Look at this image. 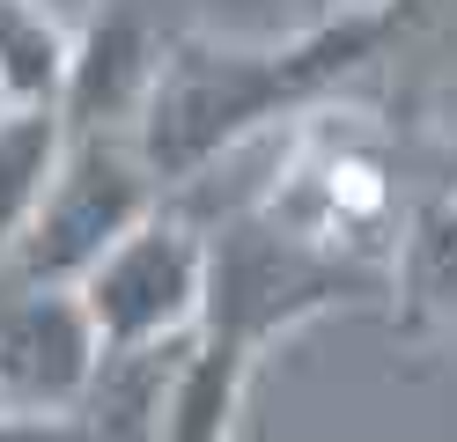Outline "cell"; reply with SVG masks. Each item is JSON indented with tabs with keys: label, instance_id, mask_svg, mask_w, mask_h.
<instances>
[{
	"label": "cell",
	"instance_id": "ba28073f",
	"mask_svg": "<svg viewBox=\"0 0 457 442\" xmlns=\"http://www.w3.org/2000/svg\"><path fill=\"white\" fill-rule=\"evenodd\" d=\"M185 339L111 346L96 383H89V398L74 405V442H162V428H170V383H178Z\"/></svg>",
	"mask_w": 457,
	"mask_h": 442
},
{
	"label": "cell",
	"instance_id": "5bb4252c",
	"mask_svg": "<svg viewBox=\"0 0 457 442\" xmlns=\"http://www.w3.org/2000/svg\"><path fill=\"white\" fill-rule=\"evenodd\" d=\"M325 8H377V0H325Z\"/></svg>",
	"mask_w": 457,
	"mask_h": 442
},
{
	"label": "cell",
	"instance_id": "8992f818",
	"mask_svg": "<svg viewBox=\"0 0 457 442\" xmlns=\"http://www.w3.org/2000/svg\"><path fill=\"white\" fill-rule=\"evenodd\" d=\"M104 332L81 288L15 280L0 295V405L15 413H74L104 369Z\"/></svg>",
	"mask_w": 457,
	"mask_h": 442
},
{
	"label": "cell",
	"instance_id": "5b68a950",
	"mask_svg": "<svg viewBox=\"0 0 457 442\" xmlns=\"http://www.w3.org/2000/svg\"><path fill=\"white\" fill-rule=\"evenodd\" d=\"M259 214H273L280 229L310 236V244L361 258L398 221V177L354 126H318L295 147V163L280 170V185L266 192Z\"/></svg>",
	"mask_w": 457,
	"mask_h": 442
},
{
	"label": "cell",
	"instance_id": "277c9868",
	"mask_svg": "<svg viewBox=\"0 0 457 442\" xmlns=\"http://www.w3.org/2000/svg\"><path fill=\"white\" fill-rule=\"evenodd\" d=\"M89 303L104 346H155V339H185L199 310H207V236L185 214H155L133 236H119L89 273L74 280Z\"/></svg>",
	"mask_w": 457,
	"mask_h": 442
},
{
	"label": "cell",
	"instance_id": "9c48e42d",
	"mask_svg": "<svg viewBox=\"0 0 457 442\" xmlns=\"http://www.w3.org/2000/svg\"><path fill=\"white\" fill-rule=\"evenodd\" d=\"M391 295L406 332H450L457 324V192H428L406 206L391 236Z\"/></svg>",
	"mask_w": 457,
	"mask_h": 442
},
{
	"label": "cell",
	"instance_id": "8fae6325",
	"mask_svg": "<svg viewBox=\"0 0 457 442\" xmlns=\"http://www.w3.org/2000/svg\"><path fill=\"white\" fill-rule=\"evenodd\" d=\"M74 29L52 0H0V104H60Z\"/></svg>",
	"mask_w": 457,
	"mask_h": 442
},
{
	"label": "cell",
	"instance_id": "7a4b0ae2",
	"mask_svg": "<svg viewBox=\"0 0 457 442\" xmlns=\"http://www.w3.org/2000/svg\"><path fill=\"white\" fill-rule=\"evenodd\" d=\"M369 288H377L369 258L310 244V236L280 229L259 206L228 214L207 236V310H199L192 339H185V362H178V383H170L162 442H228L259 354L280 332L310 324L332 303H354Z\"/></svg>",
	"mask_w": 457,
	"mask_h": 442
},
{
	"label": "cell",
	"instance_id": "3957f363",
	"mask_svg": "<svg viewBox=\"0 0 457 442\" xmlns=\"http://www.w3.org/2000/svg\"><path fill=\"white\" fill-rule=\"evenodd\" d=\"M162 206V177L155 163L140 155V133L133 126H96V133H74L67 140V163L52 177V192L37 206L22 251L8 258L15 280H81L89 265L133 236Z\"/></svg>",
	"mask_w": 457,
	"mask_h": 442
},
{
	"label": "cell",
	"instance_id": "9a60e30c",
	"mask_svg": "<svg viewBox=\"0 0 457 442\" xmlns=\"http://www.w3.org/2000/svg\"><path fill=\"white\" fill-rule=\"evenodd\" d=\"M8 288H15V273H8V265H0V295H8Z\"/></svg>",
	"mask_w": 457,
	"mask_h": 442
},
{
	"label": "cell",
	"instance_id": "4fadbf2b",
	"mask_svg": "<svg viewBox=\"0 0 457 442\" xmlns=\"http://www.w3.org/2000/svg\"><path fill=\"white\" fill-rule=\"evenodd\" d=\"M443 185L457 192V147H450V155H443Z\"/></svg>",
	"mask_w": 457,
	"mask_h": 442
},
{
	"label": "cell",
	"instance_id": "52a82bcc",
	"mask_svg": "<svg viewBox=\"0 0 457 442\" xmlns=\"http://www.w3.org/2000/svg\"><path fill=\"white\" fill-rule=\"evenodd\" d=\"M162 38L140 22L133 0H104V8L74 29V67L60 88V111L74 133H96V126H133L148 88L162 74Z\"/></svg>",
	"mask_w": 457,
	"mask_h": 442
},
{
	"label": "cell",
	"instance_id": "6da1fadb",
	"mask_svg": "<svg viewBox=\"0 0 457 442\" xmlns=\"http://www.w3.org/2000/svg\"><path fill=\"white\" fill-rule=\"evenodd\" d=\"M413 15H420V0H377V8H325L318 22H303L295 38H273V45L170 38L162 74L133 118L140 155L155 163L162 192L192 185L251 133L318 111L354 74H369L413 29Z\"/></svg>",
	"mask_w": 457,
	"mask_h": 442
},
{
	"label": "cell",
	"instance_id": "7c38bea8",
	"mask_svg": "<svg viewBox=\"0 0 457 442\" xmlns=\"http://www.w3.org/2000/svg\"><path fill=\"white\" fill-rule=\"evenodd\" d=\"M0 442H74V413H15V405H0Z\"/></svg>",
	"mask_w": 457,
	"mask_h": 442
},
{
	"label": "cell",
	"instance_id": "30bf717a",
	"mask_svg": "<svg viewBox=\"0 0 457 442\" xmlns=\"http://www.w3.org/2000/svg\"><path fill=\"white\" fill-rule=\"evenodd\" d=\"M67 111L60 104H0V265L22 251L52 177L67 163Z\"/></svg>",
	"mask_w": 457,
	"mask_h": 442
}]
</instances>
